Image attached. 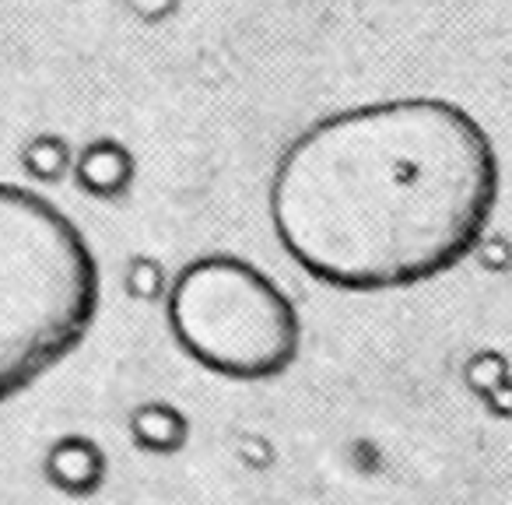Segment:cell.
Instances as JSON below:
<instances>
[{
  "label": "cell",
  "mask_w": 512,
  "mask_h": 505,
  "mask_svg": "<svg viewBox=\"0 0 512 505\" xmlns=\"http://www.w3.org/2000/svg\"><path fill=\"white\" fill-rule=\"evenodd\" d=\"M134 439L148 453H176L186 442V418L169 404H144L130 418Z\"/></svg>",
  "instance_id": "cell-6"
},
{
  "label": "cell",
  "mask_w": 512,
  "mask_h": 505,
  "mask_svg": "<svg viewBox=\"0 0 512 505\" xmlns=\"http://www.w3.org/2000/svg\"><path fill=\"white\" fill-rule=\"evenodd\" d=\"M78 186L99 200H116L130 190L134 179V162L130 155L113 141H95L81 151L78 158Z\"/></svg>",
  "instance_id": "cell-5"
},
{
  "label": "cell",
  "mask_w": 512,
  "mask_h": 505,
  "mask_svg": "<svg viewBox=\"0 0 512 505\" xmlns=\"http://www.w3.org/2000/svg\"><path fill=\"white\" fill-rule=\"evenodd\" d=\"M488 130L446 99L344 109L285 151L271 218L288 257L348 292L411 288L453 271L498 207Z\"/></svg>",
  "instance_id": "cell-1"
},
{
  "label": "cell",
  "mask_w": 512,
  "mask_h": 505,
  "mask_svg": "<svg viewBox=\"0 0 512 505\" xmlns=\"http://www.w3.org/2000/svg\"><path fill=\"white\" fill-rule=\"evenodd\" d=\"M99 313V264L71 218L0 183V400L60 365Z\"/></svg>",
  "instance_id": "cell-2"
},
{
  "label": "cell",
  "mask_w": 512,
  "mask_h": 505,
  "mask_svg": "<svg viewBox=\"0 0 512 505\" xmlns=\"http://www.w3.org/2000/svg\"><path fill=\"white\" fill-rule=\"evenodd\" d=\"M176 344L228 379H271L299 358L302 323L292 299L239 257H200L169 292Z\"/></svg>",
  "instance_id": "cell-3"
},
{
  "label": "cell",
  "mask_w": 512,
  "mask_h": 505,
  "mask_svg": "<svg viewBox=\"0 0 512 505\" xmlns=\"http://www.w3.org/2000/svg\"><path fill=\"white\" fill-rule=\"evenodd\" d=\"M46 474L67 495H92L106 477V456L85 435H67L46 456Z\"/></svg>",
  "instance_id": "cell-4"
}]
</instances>
